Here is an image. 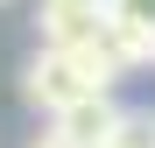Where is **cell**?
<instances>
[{
	"mask_svg": "<svg viewBox=\"0 0 155 148\" xmlns=\"http://www.w3.org/2000/svg\"><path fill=\"white\" fill-rule=\"evenodd\" d=\"M35 148H64V141H57V134H35Z\"/></svg>",
	"mask_w": 155,
	"mask_h": 148,
	"instance_id": "6",
	"label": "cell"
},
{
	"mask_svg": "<svg viewBox=\"0 0 155 148\" xmlns=\"http://www.w3.org/2000/svg\"><path fill=\"white\" fill-rule=\"evenodd\" d=\"M106 148H155V113H120V127L106 134Z\"/></svg>",
	"mask_w": 155,
	"mask_h": 148,
	"instance_id": "5",
	"label": "cell"
},
{
	"mask_svg": "<svg viewBox=\"0 0 155 148\" xmlns=\"http://www.w3.org/2000/svg\"><path fill=\"white\" fill-rule=\"evenodd\" d=\"M85 7H99V14H106V0H85Z\"/></svg>",
	"mask_w": 155,
	"mask_h": 148,
	"instance_id": "7",
	"label": "cell"
},
{
	"mask_svg": "<svg viewBox=\"0 0 155 148\" xmlns=\"http://www.w3.org/2000/svg\"><path fill=\"white\" fill-rule=\"evenodd\" d=\"M120 71L99 57V49H35V64H28V78H21V92H28V106H42L49 120H57L64 106H78V99H92V92H113Z\"/></svg>",
	"mask_w": 155,
	"mask_h": 148,
	"instance_id": "1",
	"label": "cell"
},
{
	"mask_svg": "<svg viewBox=\"0 0 155 148\" xmlns=\"http://www.w3.org/2000/svg\"><path fill=\"white\" fill-rule=\"evenodd\" d=\"M106 21H120V28L155 42V0H106Z\"/></svg>",
	"mask_w": 155,
	"mask_h": 148,
	"instance_id": "4",
	"label": "cell"
},
{
	"mask_svg": "<svg viewBox=\"0 0 155 148\" xmlns=\"http://www.w3.org/2000/svg\"><path fill=\"white\" fill-rule=\"evenodd\" d=\"M99 7H85V0H42V14H35V28H42V49H85L99 35Z\"/></svg>",
	"mask_w": 155,
	"mask_h": 148,
	"instance_id": "3",
	"label": "cell"
},
{
	"mask_svg": "<svg viewBox=\"0 0 155 148\" xmlns=\"http://www.w3.org/2000/svg\"><path fill=\"white\" fill-rule=\"evenodd\" d=\"M120 127V106H113V92H92V99H78V106H64L57 120H49V134H57L64 148H106V134Z\"/></svg>",
	"mask_w": 155,
	"mask_h": 148,
	"instance_id": "2",
	"label": "cell"
}]
</instances>
